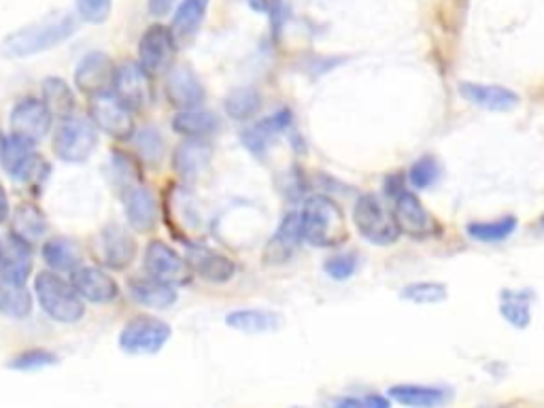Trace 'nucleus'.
Instances as JSON below:
<instances>
[{
    "mask_svg": "<svg viewBox=\"0 0 544 408\" xmlns=\"http://www.w3.org/2000/svg\"><path fill=\"white\" fill-rule=\"evenodd\" d=\"M77 26V17L71 13L45 17L43 22H34L7 34L5 41L0 43V56L13 60L39 56L71 39Z\"/></svg>",
    "mask_w": 544,
    "mask_h": 408,
    "instance_id": "f257e3e1",
    "label": "nucleus"
},
{
    "mask_svg": "<svg viewBox=\"0 0 544 408\" xmlns=\"http://www.w3.org/2000/svg\"><path fill=\"white\" fill-rule=\"evenodd\" d=\"M304 241L313 247H336L347 241L345 215L338 204L328 196H313L302 211Z\"/></svg>",
    "mask_w": 544,
    "mask_h": 408,
    "instance_id": "f03ea898",
    "label": "nucleus"
},
{
    "mask_svg": "<svg viewBox=\"0 0 544 408\" xmlns=\"http://www.w3.org/2000/svg\"><path fill=\"white\" fill-rule=\"evenodd\" d=\"M41 309L60 323H75L83 317L85 306L73 283L64 281L56 272H39L34 279Z\"/></svg>",
    "mask_w": 544,
    "mask_h": 408,
    "instance_id": "7ed1b4c3",
    "label": "nucleus"
},
{
    "mask_svg": "<svg viewBox=\"0 0 544 408\" xmlns=\"http://www.w3.org/2000/svg\"><path fill=\"white\" fill-rule=\"evenodd\" d=\"M353 224L368 243L379 247L394 245L402 234L396 213L387 209L374 194H364L357 198L353 207Z\"/></svg>",
    "mask_w": 544,
    "mask_h": 408,
    "instance_id": "20e7f679",
    "label": "nucleus"
},
{
    "mask_svg": "<svg viewBox=\"0 0 544 408\" xmlns=\"http://www.w3.org/2000/svg\"><path fill=\"white\" fill-rule=\"evenodd\" d=\"M0 164L13 181L28 185L41 183L49 173V164L39 156L34 145L13 134L9 139H0Z\"/></svg>",
    "mask_w": 544,
    "mask_h": 408,
    "instance_id": "39448f33",
    "label": "nucleus"
},
{
    "mask_svg": "<svg viewBox=\"0 0 544 408\" xmlns=\"http://www.w3.org/2000/svg\"><path fill=\"white\" fill-rule=\"evenodd\" d=\"M98 147V132L94 122L83 117H66L56 130L54 151L62 162L81 164L90 160L94 149Z\"/></svg>",
    "mask_w": 544,
    "mask_h": 408,
    "instance_id": "423d86ee",
    "label": "nucleus"
},
{
    "mask_svg": "<svg viewBox=\"0 0 544 408\" xmlns=\"http://www.w3.org/2000/svg\"><path fill=\"white\" fill-rule=\"evenodd\" d=\"M170 326L151 315H136L119 332V347L128 355H153L166 347L170 340Z\"/></svg>",
    "mask_w": 544,
    "mask_h": 408,
    "instance_id": "0eeeda50",
    "label": "nucleus"
},
{
    "mask_svg": "<svg viewBox=\"0 0 544 408\" xmlns=\"http://www.w3.org/2000/svg\"><path fill=\"white\" fill-rule=\"evenodd\" d=\"M51 119H54V113L49 111L43 98H24L11 111V134L26 143L37 145L49 134Z\"/></svg>",
    "mask_w": 544,
    "mask_h": 408,
    "instance_id": "6e6552de",
    "label": "nucleus"
},
{
    "mask_svg": "<svg viewBox=\"0 0 544 408\" xmlns=\"http://www.w3.org/2000/svg\"><path fill=\"white\" fill-rule=\"evenodd\" d=\"M143 266L147 275L168 285H185L192 279V266L164 241H151L145 251Z\"/></svg>",
    "mask_w": 544,
    "mask_h": 408,
    "instance_id": "1a4fd4ad",
    "label": "nucleus"
},
{
    "mask_svg": "<svg viewBox=\"0 0 544 408\" xmlns=\"http://www.w3.org/2000/svg\"><path fill=\"white\" fill-rule=\"evenodd\" d=\"M177 54V39L173 30L164 24L149 26L139 41V64L149 75L168 71Z\"/></svg>",
    "mask_w": 544,
    "mask_h": 408,
    "instance_id": "9d476101",
    "label": "nucleus"
},
{
    "mask_svg": "<svg viewBox=\"0 0 544 408\" xmlns=\"http://www.w3.org/2000/svg\"><path fill=\"white\" fill-rule=\"evenodd\" d=\"M90 115H92L94 126H98L115 141H128L134 136L132 109L126 107L115 94L92 98Z\"/></svg>",
    "mask_w": 544,
    "mask_h": 408,
    "instance_id": "9b49d317",
    "label": "nucleus"
},
{
    "mask_svg": "<svg viewBox=\"0 0 544 408\" xmlns=\"http://www.w3.org/2000/svg\"><path fill=\"white\" fill-rule=\"evenodd\" d=\"M115 71L111 58L105 51H90L81 58L75 71V85L77 90L85 96L96 98L113 92L115 85Z\"/></svg>",
    "mask_w": 544,
    "mask_h": 408,
    "instance_id": "f8f14e48",
    "label": "nucleus"
},
{
    "mask_svg": "<svg viewBox=\"0 0 544 408\" xmlns=\"http://www.w3.org/2000/svg\"><path fill=\"white\" fill-rule=\"evenodd\" d=\"M119 194H122L124 211H126L130 228L145 234L158 226V221H160L158 200L145 185L143 179L124 185L122 190H119Z\"/></svg>",
    "mask_w": 544,
    "mask_h": 408,
    "instance_id": "ddd939ff",
    "label": "nucleus"
},
{
    "mask_svg": "<svg viewBox=\"0 0 544 408\" xmlns=\"http://www.w3.org/2000/svg\"><path fill=\"white\" fill-rule=\"evenodd\" d=\"M113 94L132 111H141L151 102V81L149 73L141 64L126 62L115 71Z\"/></svg>",
    "mask_w": 544,
    "mask_h": 408,
    "instance_id": "4468645a",
    "label": "nucleus"
},
{
    "mask_svg": "<svg viewBox=\"0 0 544 408\" xmlns=\"http://www.w3.org/2000/svg\"><path fill=\"white\" fill-rule=\"evenodd\" d=\"M204 85L190 66H175L166 77V98L179 111L200 109L204 102Z\"/></svg>",
    "mask_w": 544,
    "mask_h": 408,
    "instance_id": "2eb2a0df",
    "label": "nucleus"
},
{
    "mask_svg": "<svg viewBox=\"0 0 544 408\" xmlns=\"http://www.w3.org/2000/svg\"><path fill=\"white\" fill-rule=\"evenodd\" d=\"M292 111L289 109H281L277 113H272L264 119H260V122H255L251 124L243 136H241V141L243 145L253 153L255 158H264L268 149L272 147V143H275L279 136L292 126Z\"/></svg>",
    "mask_w": 544,
    "mask_h": 408,
    "instance_id": "dca6fc26",
    "label": "nucleus"
},
{
    "mask_svg": "<svg viewBox=\"0 0 544 408\" xmlns=\"http://www.w3.org/2000/svg\"><path fill=\"white\" fill-rule=\"evenodd\" d=\"M394 200H396L394 213H396L400 232L417 238V241H423V238L432 236L438 230L432 215L423 209L421 200L413 192L404 190Z\"/></svg>",
    "mask_w": 544,
    "mask_h": 408,
    "instance_id": "f3484780",
    "label": "nucleus"
},
{
    "mask_svg": "<svg viewBox=\"0 0 544 408\" xmlns=\"http://www.w3.org/2000/svg\"><path fill=\"white\" fill-rule=\"evenodd\" d=\"M213 145L204 139H187L173 153V170L185 183L196 181L211 166Z\"/></svg>",
    "mask_w": 544,
    "mask_h": 408,
    "instance_id": "a211bd4d",
    "label": "nucleus"
},
{
    "mask_svg": "<svg viewBox=\"0 0 544 408\" xmlns=\"http://www.w3.org/2000/svg\"><path fill=\"white\" fill-rule=\"evenodd\" d=\"M134 236L119 224H109L100 232L102 260L113 270H126L136 258Z\"/></svg>",
    "mask_w": 544,
    "mask_h": 408,
    "instance_id": "6ab92c4d",
    "label": "nucleus"
},
{
    "mask_svg": "<svg viewBox=\"0 0 544 408\" xmlns=\"http://www.w3.org/2000/svg\"><path fill=\"white\" fill-rule=\"evenodd\" d=\"M30 247L32 245L24 243L22 238H17L13 234L7 238L3 251H0V281L17 287L26 285L32 272Z\"/></svg>",
    "mask_w": 544,
    "mask_h": 408,
    "instance_id": "aec40b11",
    "label": "nucleus"
},
{
    "mask_svg": "<svg viewBox=\"0 0 544 408\" xmlns=\"http://www.w3.org/2000/svg\"><path fill=\"white\" fill-rule=\"evenodd\" d=\"M73 285L83 300L96 304L113 302L119 296L117 281L109 272L94 266H79L73 272Z\"/></svg>",
    "mask_w": 544,
    "mask_h": 408,
    "instance_id": "412c9836",
    "label": "nucleus"
},
{
    "mask_svg": "<svg viewBox=\"0 0 544 408\" xmlns=\"http://www.w3.org/2000/svg\"><path fill=\"white\" fill-rule=\"evenodd\" d=\"M304 241L302 213H287L266 247V262L281 264L292 258Z\"/></svg>",
    "mask_w": 544,
    "mask_h": 408,
    "instance_id": "4be33fe9",
    "label": "nucleus"
},
{
    "mask_svg": "<svg viewBox=\"0 0 544 408\" xmlns=\"http://www.w3.org/2000/svg\"><path fill=\"white\" fill-rule=\"evenodd\" d=\"M192 270L198 277L209 283H228L236 275V264L224 253L211 251L202 245L190 247V255H187Z\"/></svg>",
    "mask_w": 544,
    "mask_h": 408,
    "instance_id": "5701e85b",
    "label": "nucleus"
},
{
    "mask_svg": "<svg viewBox=\"0 0 544 408\" xmlns=\"http://www.w3.org/2000/svg\"><path fill=\"white\" fill-rule=\"evenodd\" d=\"M462 94L472 105L487 109V111H510L519 105V96L504 88V85H485V83H462L459 85Z\"/></svg>",
    "mask_w": 544,
    "mask_h": 408,
    "instance_id": "b1692460",
    "label": "nucleus"
},
{
    "mask_svg": "<svg viewBox=\"0 0 544 408\" xmlns=\"http://www.w3.org/2000/svg\"><path fill=\"white\" fill-rule=\"evenodd\" d=\"M226 326L245 334H264L279 330L283 317L268 309H238L226 315Z\"/></svg>",
    "mask_w": 544,
    "mask_h": 408,
    "instance_id": "393cba45",
    "label": "nucleus"
},
{
    "mask_svg": "<svg viewBox=\"0 0 544 408\" xmlns=\"http://www.w3.org/2000/svg\"><path fill=\"white\" fill-rule=\"evenodd\" d=\"M130 294L132 298L149 306V309H168L177 302V292L175 285H168L164 281H158L153 277H136L130 281Z\"/></svg>",
    "mask_w": 544,
    "mask_h": 408,
    "instance_id": "a878e982",
    "label": "nucleus"
},
{
    "mask_svg": "<svg viewBox=\"0 0 544 408\" xmlns=\"http://www.w3.org/2000/svg\"><path fill=\"white\" fill-rule=\"evenodd\" d=\"M47 232V217L45 213L37 207V204L24 202L20 207L15 209L13 213V221H11V234L22 238L24 243L34 245L39 243L41 238Z\"/></svg>",
    "mask_w": 544,
    "mask_h": 408,
    "instance_id": "bb28decb",
    "label": "nucleus"
},
{
    "mask_svg": "<svg viewBox=\"0 0 544 408\" xmlns=\"http://www.w3.org/2000/svg\"><path fill=\"white\" fill-rule=\"evenodd\" d=\"M207 11L209 0H183L175 11L173 26H170L177 43H187L196 37L204 17H207Z\"/></svg>",
    "mask_w": 544,
    "mask_h": 408,
    "instance_id": "cd10ccee",
    "label": "nucleus"
},
{
    "mask_svg": "<svg viewBox=\"0 0 544 408\" xmlns=\"http://www.w3.org/2000/svg\"><path fill=\"white\" fill-rule=\"evenodd\" d=\"M387 394L391 400H396L398 404L419 406V408L440 406V404H447L451 400L449 391L438 389V387H425V385H394V387H389Z\"/></svg>",
    "mask_w": 544,
    "mask_h": 408,
    "instance_id": "c85d7f7f",
    "label": "nucleus"
},
{
    "mask_svg": "<svg viewBox=\"0 0 544 408\" xmlns=\"http://www.w3.org/2000/svg\"><path fill=\"white\" fill-rule=\"evenodd\" d=\"M219 128V119L202 109H185L173 117V130L185 139H207Z\"/></svg>",
    "mask_w": 544,
    "mask_h": 408,
    "instance_id": "c756f323",
    "label": "nucleus"
},
{
    "mask_svg": "<svg viewBox=\"0 0 544 408\" xmlns=\"http://www.w3.org/2000/svg\"><path fill=\"white\" fill-rule=\"evenodd\" d=\"M226 115L234 122H249L262 109V96L260 92L251 88V85H243V88H234L226 100H224Z\"/></svg>",
    "mask_w": 544,
    "mask_h": 408,
    "instance_id": "7c9ffc66",
    "label": "nucleus"
},
{
    "mask_svg": "<svg viewBox=\"0 0 544 408\" xmlns=\"http://www.w3.org/2000/svg\"><path fill=\"white\" fill-rule=\"evenodd\" d=\"M43 260L56 272H75L81 262V253L68 238H49L43 243Z\"/></svg>",
    "mask_w": 544,
    "mask_h": 408,
    "instance_id": "2f4dec72",
    "label": "nucleus"
},
{
    "mask_svg": "<svg viewBox=\"0 0 544 408\" xmlns=\"http://www.w3.org/2000/svg\"><path fill=\"white\" fill-rule=\"evenodd\" d=\"M41 94H43L45 105L54 115H60L62 119H66L75 113V107H77L75 94L71 88H68L64 79L47 77L41 85Z\"/></svg>",
    "mask_w": 544,
    "mask_h": 408,
    "instance_id": "473e14b6",
    "label": "nucleus"
},
{
    "mask_svg": "<svg viewBox=\"0 0 544 408\" xmlns=\"http://www.w3.org/2000/svg\"><path fill=\"white\" fill-rule=\"evenodd\" d=\"M32 311V298L24 287L7 285L0 281V313L15 319H24Z\"/></svg>",
    "mask_w": 544,
    "mask_h": 408,
    "instance_id": "72a5a7b5",
    "label": "nucleus"
},
{
    "mask_svg": "<svg viewBox=\"0 0 544 408\" xmlns=\"http://www.w3.org/2000/svg\"><path fill=\"white\" fill-rule=\"evenodd\" d=\"M517 228V219L515 217H504L498 221H479V224H470L466 230L470 238L474 241H483V243H493V241H504Z\"/></svg>",
    "mask_w": 544,
    "mask_h": 408,
    "instance_id": "f704fd0d",
    "label": "nucleus"
},
{
    "mask_svg": "<svg viewBox=\"0 0 544 408\" xmlns=\"http://www.w3.org/2000/svg\"><path fill=\"white\" fill-rule=\"evenodd\" d=\"M500 311L508 323H513L515 328L530 326V302H527V294L519 292H504Z\"/></svg>",
    "mask_w": 544,
    "mask_h": 408,
    "instance_id": "c9c22d12",
    "label": "nucleus"
},
{
    "mask_svg": "<svg viewBox=\"0 0 544 408\" xmlns=\"http://www.w3.org/2000/svg\"><path fill=\"white\" fill-rule=\"evenodd\" d=\"M402 298L415 304H438L442 300H447V285L434 281L411 283L402 289Z\"/></svg>",
    "mask_w": 544,
    "mask_h": 408,
    "instance_id": "e433bc0d",
    "label": "nucleus"
},
{
    "mask_svg": "<svg viewBox=\"0 0 544 408\" xmlns=\"http://www.w3.org/2000/svg\"><path fill=\"white\" fill-rule=\"evenodd\" d=\"M60 362V357L56 353H51L47 349H28L17 353L13 360L7 364L11 370H20V372H32V370H41L56 366Z\"/></svg>",
    "mask_w": 544,
    "mask_h": 408,
    "instance_id": "4c0bfd02",
    "label": "nucleus"
},
{
    "mask_svg": "<svg viewBox=\"0 0 544 408\" xmlns=\"http://www.w3.org/2000/svg\"><path fill=\"white\" fill-rule=\"evenodd\" d=\"M134 136H136L134 139L136 149H139L145 164H151V166L158 164L162 160V153H164V141H162L160 132L156 128H145Z\"/></svg>",
    "mask_w": 544,
    "mask_h": 408,
    "instance_id": "58836bf2",
    "label": "nucleus"
},
{
    "mask_svg": "<svg viewBox=\"0 0 544 408\" xmlns=\"http://www.w3.org/2000/svg\"><path fill=\"white\" fill-rule=\"evenodd\" d=\"M77 13L88 24H105L113 9V0H75Z\"/></svg>",
    "mask_w": 544,
    "mask_h": 408,
    "instance_id": "ea45409f",
    "label": "nucleus"
},
{
    "mask_svg": "<svg viewBox=\"0 0 544 408\" xmlns=\"http://www.w3.org/2000/svg\"><path fill=\"white\" fill-rule=\"evenodd\" d=\"M438 173H440V168H438L436 160L425 156V158L417 160L411 166V170H408V179H411V183L415 187H419V190H425V187H430L438 179Z\"/></svg>",
    "mask_w": 544,
    "mask_h": 408,
    "instance_id": "a19ab883",
    "label": "nucleus"
},
{
    "mask_svg": "<svg viewBox=\"0 0 544 408\" xmlns=\"http://www.w3.org/2000/svg\"><path fill=\"white\" fill-rule=\"evenodd\" d=\"M357 270V258L353 253H340V255H332L330 260H326V272L328 277L336 279V281H347L355 275Z\"/></svg>",
    "mask_w": 544,
    "mask_h": 408,
    "instance_id": "79ce46f5",
    "label": "nucleus"
},
{
    "mask_svg": "<svg viewBox=\"0 0 544 408\" xmlns=\"http://www.w3.org/2000/svg\"><path fill=\"white\" fill-rule=\"evenodd\" d=\"M338 406H351V408H357V406H364V408H387L389 402L381 396H366V398H343V400H336Z\"/></svg>",
    "mask_w": 544,
    "mask_h": 408,
    "instance_id": "37998d69",
    "label": "nucleus"
},
{
    "mask_svg": "<svg viewBox=\"0 0 544 408\" xmlns=\"http://www.w3.org/2000/svg\"><path fill=\"white\" fill-rule=\"evenodd\" d=\"M175 3L177 0H147V7L153 17H164L166 13H170V9L175 7Z\"/></svg>",
    "mask_w": 544,
    "mask_h": 408,
    "instance_id": "c03bdc74",
    "label": "nucleus"
},
{
    "mask_svg": "<svg viewBox=\"0 0 544 408\" xmlns=\"http://www.w3.org/2000/svg\"><path fill=\"white\" fill-rule=\"evenodd\" d=\"M7 215H9V198H7L3 183H0V224H3V221L7 219Z\"/></svg>",
    "mask_w": 544,
    "mask_h": 408,
    "instance_id": "a18cd8bd",
    "label": "nucleus"
},
{
    "mask_svg": "<svg viewBox=\"0 0 544 408\" xmlns=\"http://www.w3.org/2000/svg\"><path fill=\"white\" fill-rule=\"evenodd\" d=\"M247 5L258 11V13H268L270 11V0H247Z\"/></svg>",
    "mask_w": 544,
    "mask_h": 408,
    "instance_id": "49530a36",
    "label": "nucleus"
},
{
    "mask_svg": "<svg viewBox=\"0 0 544 408\" xmlns=\"http://www.w3.org/2000/svg\"><path fill=\"white\" fill-rule=\"evenodd\" d=\"M0 251H3V243H0Z\"/></svg>",
    "mask_w": 544,
    "mask_h": 408,
    "instance_id": "de8ad7c7",
    "label": "nucleus"
},
{
    "mask_svg": "<svg viewBox=\"0 0 544 408\" xmlns=\"http://www.w3.org/2000/svg\"><path fill=\"white\" fill-rule=\"evenodd\" d=\"M542 224H544V217H542Z\"/></svg>",
    "mask_w": 544,
    "mask_h": 408,
    "instance_id": "09e8293b",
    "label": "nucleus"
}]
</instances>
